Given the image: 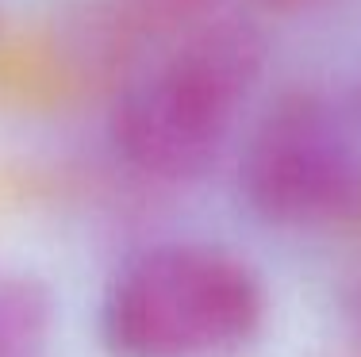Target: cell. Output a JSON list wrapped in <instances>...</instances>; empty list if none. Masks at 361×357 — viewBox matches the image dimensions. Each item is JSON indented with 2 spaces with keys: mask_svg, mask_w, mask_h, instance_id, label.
<instances>
[{
  "mask_svg": "<svg viewBox=\"0 0 361 357\" xmlns=\"http://www.w3.org/2000/svg\"><path fill=\"white\" fill-rule=\"evenodd\" d=\"M262 73L265 39L254 23L216 15L177 31L111 100V154L146 181H196L231 142Z\"/></svg>",
  "mask_w": 361,
  "mask_h": 357,
  "instance_id": "obj_1",
  "label": "cell"
},
{
  "mask_svg": "<svg viewBox=\"0 0 361 357\" xmlns=\"http://www.w3.org/2000/svg\"><path fill=\"white\" fill-rule=\"evenodd\" d=\"M269 296L246 258L216 242H154L108 277L97 334L108 357H243Z\"/></svg>",
  "mask_w": 361,
  "mask_h": 357,
  "instance_id": "obj_2",
  "label": "cell"
},
{
  "mask_svg": "<svg viewBox=\"0 0 361 357\" xmlns=\"http://www.w3.org/2000/svg\"><path fill=\"white\" fill-rule=\"evenodd\" d=\"M238 200L273 231H323L361 211V127L315 89H288L250 123Z\"/></svg>",
  "mask_w": 361,
  "mask_h": 357,
  "instance_id": "obj_3",
  "label": "cell"
},
{
  "mask_svg": "<svg viewBox=\"0 0 361 357\" xmlns=\"http://www.w3.org/2000/svg\"><path fill=\"white\" fill-rule=\"evenodd\" d=\"M54 334V296L35 273L0 265V357H42Z\"/></svg>",
  "mask_w": 361,
  "mask_h": 357,
  "instance_id": "obj_4",
  "label": "cell"
},
{
  "mask_svg": "<svg viewBox=\"0 0 361 357\" xmlns=\"http://www.w3.org/2000/svg\"><path fill=\"white\" fill-rule=\"evenodd\" d=\"M216 4H223V0H150L154 12L161 20H169L173 27H188L196 15L216 8ZM235 4L254 8V12H300V8H312L315 0H235Z\"/></svg>",
  "mask_w": 361,
  "mask_h": 357,
  "instance_id": "obj_5",
  "label": "cell"
},
{
  "mask_svg": "<svg viewBox=\"0 0 361 357\" xmlns=\"http://www.w3.org/2000/svg\"><path fill=\"white\" fill-rule=\"evenodd\" d=\"M350 112H354V119H357V127H361V84H357L354 100H350Z\"/></svg>",
  "mask_w": 361,
  "mask_h": 357,
  "instance_id": "obj_6",
  "label": "cell"
}]
</instances>
